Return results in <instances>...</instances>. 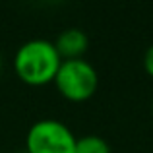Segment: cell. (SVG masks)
Returning <instances> with one entry per match:
<instances>
[{"label": "cell", "mask_w": 153, "mask_h": 153, "mask_svg": "<svg viewBox=\"0 0 153 153\" xmlns=\"http://www.w3.org/2000/svg\"><path fill=\"white\" fill-rule=\"evenodd\" d=\"M62 58L56 52L54 43L47 39H31L23 43L14 56V72L23 83L33 87L54 82Z\"/></svg>", "instance_id": "cell-1"}, {"label": "cell", "mask_w": 153, "mask_h": 153, "mask_svg": "<svg viewBox=\"0 0 153 153\" xmlns=\"http://www.w3.org/2000/svg\"><path fill=\"white\" fill-rule=\"evenodd\" d=\"M76 138L64 122L45 118L35 122L25 136V153H76Z\"/></svg>", "instance_id": "cell-3"}, {"label": "cell", "mask_w": 153, "mask_h": 153, "mask_svg": "<svg viewBox=\"0 0 153 153\" xmlns=\"http://www.w3.org/2000/svg\"><path fill=\"white\" fill-rule=\"evenodd\" d=\"M0 70H2V54H0Z\"/></svg>", "instance_id": "cell-7"}, {"label": "cell", "mask_w": 153, "mask_h": 153, "mask_svg": "<svg viewBox=\"0 0 153 153\" xmlns=\"http://www.w3.org/2000/svg\"><path fill=\"white\" fill-rule=\"evenodd\" d=\"M143 70H146V74L149 78H153V45L143 54Z\"/></svg>", "instance_id": "cell-6"}, {"label": "cell", "mask_w": 153, "mask_h": 153, "mask_svg": "<svg viewBox=\"0 0 153 153\" xmlns=\"http://www.w3.org/2000/svg\"><path fill=\"white\" fill-rule=\"evenodd\" d=\"M76 153H111V146L101 136H82L76 142Z\"/></svg>", "instance_id": "cell-5"}, {"label": "cell", "mask_w": 153, "mask_h": 153, "mask_svg": "<svg viewBox=\"0 0 153 153\" xmlns=\"http://www.w3.org/2000/svg\"><path fill=\"white\" fill-rule=\"evenodd\" d=\"M151 111H153V99H151Z\"/></svg>", "instance_id": "cell-8"}, {"label": "cell", "mask_w": 153, "mask_h": 153, "mask_svg": "<svg viewBox=\"0 0 153 153\" xmlns=\"http://www.w3.org/2000/svg\"><path fill=\"white\" fill-rule=\"evenodd\" d=\"M54 47L62 60H78V58H83L87 47H89V39L82 29L70 27V29L62 31L56 37Z\"/></svg>", "instance_id": "cell-4"}, {"label": "cell", "mask_w": 153, "mask_h": 153, "mask_svg": "<svg viewBox=\"0 0 153 153\" xmlns=\"http://www.w3.org/2000/svg\"><path fill=\"white\" fill-rule=\"evenodd\" d=\"M54 87L64 99L83 103L95 95L99 87V74L87 60H62L54 78Z\"/></svg>", "instance_id": "cell-2"}]
</instances>
